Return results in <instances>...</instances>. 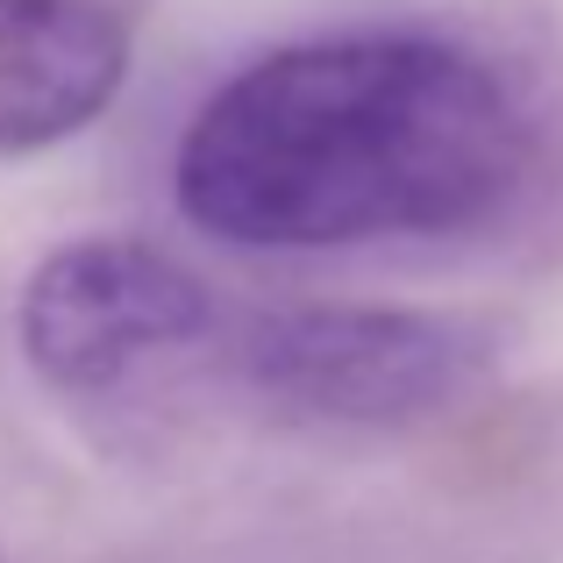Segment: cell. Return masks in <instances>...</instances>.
Masks as SVG:
<instances>
[{
  "mask_svg": "<svg viewBox=\"0 0 563 563\" xmlns=\"http://www.w3.org/2000/svg\"><path fill=\"white\" fill-rule=\"evenodd\" d=\"M536 122L450 36H321L243 65L179 136V207L235 250H350L499 214Z\"/></svg>",
  "mask_w": 563,
  "mask_h": 563,
  "instance_id": "cell-1",
  "label": "cell"
},
{
  "mask_svg": "<svg viewBox=\"0 0 563 563\" xmlns=\"http://www.w3.org/2000/svg\"><path fill=\"white\" fill-rule=\"evenodd\" d=\"M485 343L442 314L407 307H286L235 335V372L264 399L329 421H407L456 399Z\"/></svg>",
  "mask_w": 563,
  "mask_h": 563,
  "instance_id": "cell-2",
  "label": "cell"
},
{
  "mask_svg": "<svg viewBox=\"0 0 563 563\" xmlns=\"http://www.w3.org/2000/svg\"><path fill=\"white\" fill-rule=\"evenodd\" d=\"M214 329L207 286L172 250L136 235H86L36 264L22 292V350L65 393H108L151 357Z\"/></svg>",
  "mask_w": 563,
  "mask_h": 563,
  "instance_id": "cell-3",
  "label": "cell"
},
{
  "mask_svg": "<svg viewBox=\"0 0 563 563\" xmlns=\"http://www.w3.org/2000/svg\"><path fill=\"white\" fill-rule=\"evenodd\" d=\"M129 79V36L100 0H0V151L86 129Z\"/></svg>",
  "mask_w": 563,
  "mask_h": 563,
  "instance_id": "cell-4",
  "label": "cell"
}]
</instances>
